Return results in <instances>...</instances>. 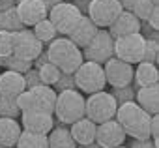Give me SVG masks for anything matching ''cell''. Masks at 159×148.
Returning <instances> with one entry per match:
<instances>
[{"instance_id":"obj_19","label":"cell","mask_w":159,"mask_h":148,"mask_svg":"<svg viewBox=\"0 0 159 148\" xmlns=\"http://www.w3.org/2000/svg\"><path fill=\"white\" fill-rule=\"evenodd\" d=\"M25 88V77L23 73L6 69L4 73H0V94L10 96V98H17Z\"/></svg>"},{"instance_id":"obj_8","label":"cell","mask_w":159,"mask_h":148,"mask_svg":"<svg viewBox=\"0 0 159 148\" xmlns=\"http://www.w3.org/2000/svg\"><path fill=\"white\" fill-rule=\"evenodd\" d=\"M81 12H79L71 2H58L56 6H52L51 10H49V13H47V19L52 23V26L56 28V32L58 34H62V36H67L71 30H73V26L77 25V21L81 19Z\"/></svg>"},{"instance_id":"obj_21","label":"cell","mask_w":159,"mask_h":148,"mask_svg":"<svg viewBox=\"0 0 159 148\" xmlns=\"http://www.w3.org/2000/svg\"><path fill=\"white\" fill-rule=\"evenodd\" d=\"M157 79H159V73H157L155 64L139 62V64H137V69H133V83L137 85V88H139V86L157 85Z\"/></svg>"},{"instance_id":"obj_10","label":"cell","mask_w":159,"mask_h":148,"mask_svg":"<svg viewBox=\"0 0 159 148\" xmlns=\"http://www.w3.org/2000/svg\"><path fill=\"white\" fill-rule=\"evenodd\" d=\"M105 71V81L107 85H111L112 88L118 86H127L133 83V64H127L116 56L109 58L103 66Z\"/></svg>"},{"instance_id":"obj_2","label":"cell","mask_w":159,"mask_h":148,"mask_svg":"<svg viewBox=\"0 0 159 148\" xmlns=\"http://www.w3.org/2000/svg\"><path fill=\"white\" fill-rule=\"evenodd\" d=\"M47 56L49 62H52L62 73H73L83 64V51L79 49L67 36L54 38L47 45Z\"/></svg>"},{"instance_id":"obj_44","label":"cell","mask_w":159,"mask_h":148,"mask_svg":"<svg viewBox=\"0 0 159 148\" xmlns=\"http://www.w3.org/2000/svg\"><path fill=\"white\" fill-rule=\"evenodd\" d=\"M81 148H101V146H99V144H98V142L94 141V142H88V144H83Z\"/></svg>"},{"instance_id":"obj_35","label":"cell","mask_w":159,"mask_h":148,"mask_svg":"<svg viewBox=\"0 0 159 148\" xmlns=\"http://www.w3.org/2000/svg\"><path fill=\"white\" fill-rule=\"evenodd\" d=\"M54 92H64V90H77L75 86V79H73V73H62V75L58 77V81L52 85Z\"/></svg>"},{"instance_id":"obj_30","label":"cell","mask_w":159,"mask_h":148,"mask_svg":"<svg viewBox=\"0 0 159 148\" xmlns=\"http://www.w3.org/2000/svg\"><path fill=\"white\" fill-rule=\"evenodd\" d=\"M4 67L11 69V71H17V73H25L32 67V60L21 58L17 54H10V56H4Z\"/></svg>"},{"instance_id":"obj_24","label":"cell","mask_w":159,"mask_h":148,"mask_svg":"<svg viewBox=\"0 0 159 148\" xmlns=\"http://www.w3.org/2000/svg\"><path fill=\"white\" fill-rule=\"evenodd\" d=\"M17 148H49L47 146V135L43 133H30V131H21L17 139Z\"/></svg>"},{"instance_id":"obj_42","label":"cell","mask_w":159,"mask_h":148,"mask_svg":"<svg viewBox=\"0 0 159 148\" xmlns=\"http://www.w3.org/2000/svg\"><path fill=\"white\" fill-rule=\"evenodd\" d=\"M118 2L122 4V8H124V10H129V12H131V8L135 6L137 0H118Z\"/></svg>"},{"instance_id":"obj_41","label":"cell","mask_w":159,"mask_h":148,"mask_svg":"<svg viewBox=\"0 0 159 148\" xmlns=\"http://www.w3.org/2000/svg\"><path fill=\"white\" fill-rule=\"evenodd\" d=\"M17 4V0H0V12H4V10H10Z\"/></svg>"},{"instance_id":"obj_23","label":"cell","mask_w":159,"mask_h":148,"mask_svg":"<svg viewBox=\"0 0 159 148\" xmlns=\"http://www.w3.org/2000/svg\"><path fill=\"white\" fill-rule=\"evenodd\" d=\"M30 90L38 96L39 103H41V109H43L45 113H51V114H52L54 103H56V92H54V88L49 86V85H38V86H34V88H30Z\"/></svg>"},{"instance_id":"obj_13","label":"cell","mask_w":159,"mask_h":148,"mask_svg":"<svg viewBox=\"0 0 159 148\" xmlns=\"http://www.w3.org/2000/svg\"><path fill=\"white\" fill-rule=\"evenodd\" d=\"M19 124L25 131L47 135L54 127V118L51 113H45V111H30V113H21Z\"/></svg>"},{"instance_id":"obj_33","label":"cell","mask_w":159,"mask_h":148,"mask_svg":"<svg viewBox=\"0 0 159 148\" xmlns=\"http://www.w3.org/2000/svg\"><path fill=\"white\" fill-rule=\"evenodd\" d=\"M157 53H159V43H157V39H146V43H144V53H142V60H140V62L155 64V62H157Z\"/></svg>"},{"instance_id":"obj_45","label":"cell","mask_w":159,"mask_h":148,"mask_svg":"<svg viewBox=\"0 0 159 148\" xmlns=\"http://www.w3.org/2000/svg\"><path fill=\"white\" fill-rule=\"evenodd\" d=\"M114 148H127V146H124V144H120V146H114Z\"/></svg>"},{"instance_id":"obj_47","label":"cell","mask_w":159,"mask_h":148,"mask_svg":"<svg viewBox=\"0 0 159 148\" xmlns=\"http://www.w3.org/2000/svg\"><path fill=\"white\" fill-rule=\"evenodd\" d=\"M0 148H6V146H0Z\"/></svg>"},{"instance_id":"obj_20","label":"cell","mask_w":159,"mask_h":148,"mask_svg":"<svg viewBox=\"0 0 159 148\" xmlns=\"http://www.w3.org/2000/svg\"><path fill=\"white\" fill-rule=\"evenodd\" d=\"M23 127L17 118H6L0 116V146L13 148L17 144V139L21 135Z\"/></svg>"},{"instance_id":"obj_36","label":"cell","mask_w":159,"mask_h":148,"mask_svg":"<svg viewBox=\"0 0 159 148\" xmlns=\"http://www.w3.org/2000/svg\"><path fill=\"white\" fill-rule=\"evenodd\" d=\"M23 77H25V88L30 90L38 85H41V79H39V73H38V67H30L28 71L23 73Z\"/></svg>"},{"instance_id":"obj_28","label":"cell","mask_w":159,"mask_h":148,"mask_svg":"<svg viewBox=\"0 0 159 148\" xmlns=\"http://www.w3.org/2000/svg\"><path fill=\"white\" fill-rule=\"evenodd\" d=\"M38 73H39L41 85H49V86H52V85L58 81V77L62 75V71H60L52 62H45L43 66H39V67H38Z\"/></svg>"},{"instance_id":"obj_18","label":"cell","mask_w":159,"mask_h":148,"mask_svg":"<svg viewBox=\"0 0 159 148\" xmlns=\"http://www.w3.org/2000/svg\"><path fill=\"white\" fill-rule=\"evenodd\" d=\"M135 101L148 114H157V111H159V88H157V85L139 86V90H135Z\"/></svg>"},{"instance_id":"obj_16","label":"cell","mask_w":159,"mask_h":148,"mask_svg":"<svg viewBox=\"0 0 159 148\" xmlns=\"http://www.w3.org/2000/svg\"><path fill=\"white\" fill-rule=\"evenodd\" d=\"M96 32H98V26L92 23V19H90L88 15H81V19L77 21V25H75L73 30L67 34V38H69L79 49H84V47L90 43V39L96 36Z\"/></svg>"},{"instance_id":"obj_17","label":"cell","mask_w":159,"mask_h":148,"mask_svg":"<svg viewBox=\"0 0 159 148\" xmlns=\"http://www.w3.org/2000/svg\"><path fill=\"white\" fill-rule=\"evenodd\" d=\"M69 126H71L69 127V133H71L75 144L83 146V144H88V142H94L96 141V127H98V124L92 122L88 116L79 118V120H75Z\"/></svg>"},{"instance_id":"obj_29","label":"cell","mask_w":159,"mask_h":148,"mask_svg":"<svg viewBox=\"0 0 159 148\" xmlns=\"http://www.w3.org/2000/svg\"><path fill=\"white\" fill-rule=\"evenodd\" d=\"M0 116H6V118H19L21 116V111L17 107L15 98L0 94Z\"/></svg>"},{"instance_id":"obj_3","label":"cell","mask_w":159,"mask_h":148,"mask_svg":"<svg viewBox=\"0 0 159 148\" xmlns=\"http://www.w3.org/2000/svg\"><path fill=\"white\" fill-rule=\"evenodd\" d=\"M52 114L58 124H73L75 120L86 116L84 114V98L79 90H64L56 94V103Z\"/></svg>"},{"instance_id":"obj_1","label":"cell","mask_w":159,"mask_h":148,"mask_svg":"<svg viewBox=\"0 0 159 148\" xmlns=\"http://www.w3.org/2000/svg\"><path fill=\"white\" fill-rule=\"evenodd\" d=\"M150 116L144 109L137 105V101L120 103L114 118L124 127L125 135L131 139H150Z\"/></svg>"},{"instance_id":"obj_39","label":"cell","mask_w":159,"mask_h":148,"mask_svg":"<svg viewBox=\"0 0 159 148\" xmlns=\"http://www.w3.org/2000/svg\"><path fill=\"white\" fill-rule=\"evenodd\" d=\"M129 148H157L152 139H133Z\"/></svg>"},{"instance_id":"obj_14","label":"cell","mask_w":159,"mask_h":148,"mask_svg":"<svg viewBox=\"0 0 159 148\" xmlns=\"http://www.w3.org/2000/svg\"><path fill=\"white\" fill-rule=\"evenodd\" d=\"M15 10L25 26H34L36 23L45 19L49 13V10L45 8L41 0H19L15 4Z\"/></svg>"},{"instance_id":"obj_46","label":"cell","mask_w":159,"mask_h":148,"mask_svg":"<svg viewBox=\"0 0 159 148\" xmlns=\"http://www.w3.org/2000/svg\"><path fill=\"white\" fill-rule=\"evenodd\" d=\"M152 2H153V4H155V6H157V4H159V0H152Z\"/></svg>"},{"instance_id":"obj_9","label":"cell","mask_w":159,"mask_h":148,"mask_svg":"<svg viewBox=\"0 0 159 148\" xmlns=\"http://www.w3.org/2000/svg\"><path fill=\"white\" fill-rule=\"evenodd\" d=\"M122 10L124 8L118 0H90L86 15L98 28H109Z\"/></svg>"},{"instance_id":"obj_27","label":"cell","mask_w":159,"mask_h":148,"mask_svg":"<svg viewBox=\"0 0 159 148\" xmlns=\"http://www.w3.org/2000/svg\"><path fill=\"white\" fill-rule=\"evenodd\" d=\"M15 101H17V107H19L21 113L43 111V109H41V103H39V99H38V96H36L32 90H23V92L15 98Z\"/></svg>"},{"instance_id":"obj_11","label":"cell","mask_w":159,"mask_h":148,"mask_svg":"<svg viewBox=\"0 0 159 148\" xmlns=\"http://www.w3.org/2000/svg\"><path fill=\"white\" fill-rule=\"evenodd\" d=\"M41 51H43V43L34 36L32 30L25 26L23 30L13 32V54L26 60H34Z\"/></svg>"},{"instance_id":"obj_32","label":"cell","mask_w":159,"mask_h":148,"mask_svg":"<svg viewBox=\"0 0 159 148\" xmlns=\"http://www.w3.org/2000/svg\"><path fill=\"white\" fill-rule=\"evenodd\" d=\"M111 94L114 96V99H116V103H118V105H120V103H125V101H135V88H133L131 85L112 88V92H111Z\"/></svg>"},{"instance_id":"obj_37","label":"cell","mask_w":159,"mask_h":148,"mask_svg":"<svg viewBox=\"0 0 159 148\" xmlns=\"http://www.w3.org/2000/svg\"><path fill=\"white\" fill-rule=\"evenodd\" d=\"M144 23H148V26H152L153 30H159V8L157 6L152 10V13L148 15V19Z\"/></svg>"},{"instance_id":"obj_15","label":"cell","mask_w":159,"mask_h":148,"mask_svg":"<svg viewBox=\"0 0 159 148\" xmlns=\"http://www.w3.org/2000/svg\"><path fill=\"white\" fill-rule=\"evenodd\" d=\"M140 30V21L137 19V15L129 10H122L120 15L112 21V25L109 26V34L112 39L120 38V36H127V34H135Z\"/></svg>"},{"instance_id":"obj_38","label":"cell","mask_w":159,"mask_h":148,"mask_svg":"<svg viewBox=\"0 0 159 148\" xmlns=\"http://www.w3.org/2000/svg\"><path fill=\"white\" fill-rule=\"evenodd\" d=\"M139 32L144 36V39H157V30L148 26V23H140V30Z\"/></svg>"},{"instance_id":"obj_22","label":"cell","mask_w":159,"mask_h":148,"mask_svg":"<svg viewBox=\"0 0 159 148\" xmlns=\"http://www.w3.org/2000/svg\"><path fill=\"white\" fill-rule=\"evenodd\" d=\"M47 146L49 148H77V144L69 133V127H64V126L52 127L47 133Z\"/></svg>"},{"instance_id":"obj_25","label":"cell","mask_w":159,"mask_h":148,"mask_svg":"<svg viewBox=\"0 0 159 148\" xmlns=\"http://www.w3.org/2000/svg\"><path fill=\"white\" fill-rule=\"evenodd\" d=\"M23 28H25V25L21 23V19H19V15H17L15 6L10 8V10L0 12V30L17 32V30H23Z\"/></svg>"},{"instance_id":"obj_34","label":"cell","mask_w":159,"mask_h":148,"mask_svg":"<svg viewBox=\"0 0 159 148\" xmlns=\"http://www.w3.org/2000/svg\"><path fill=\"white\" fill-rule=\"evenodd\" d=\"M13 54V32L0 30V56Z\"/></svg>"},{"instance_id":"obj_26","label":"cell","mask_w":159,"mask_h":148,"mask_svg":"<svg viewBox=\"0 0 159 148\" xmlns=\"http://www.w3.org/2000/svg\"><path fill=\"white\" fill-rule=\"evenodd\" d=\"M32 32H34V36L45 45V43H49V41H52L54 38H58V32H56V28L52 26V23L45 17V19H41L39 23H36L34 26H32Z\"/></svg>"},{"instance_id":"obj_40","label":"cell","mask_w":159,"mask_h":148,"mask_svg":"<svg viewBox=\"0 0 159 148\" xmlns=\"http://www.w3.org/2000/svg\"><path fill=\"white\" fill-rule=\"evenodd\" d=\"M71 4L81 12L83 15H86L88 13V6H90V0H71Z\"/></svg>"},{"instance_id":"obj_7","label":"cell","mask_w":159,"mask_h":148,"mask_svg":"<svg viewBox=\"0 0 159 148\" xmlns=\"http://www.w3.org/2000/svg\"><path fill=\"white\" fill-rule=\"evenodd\" d=\"M144 43H146V39L140 32L120 36L114 39V56L127 64H139L142 60Z\"/></svg>"},{"instance_id":"obj_4","label":"cell","mask_w":159,"mask_h":148,"mask_svg":"<svg viewBox=\"0 0 159 148\" xmlns=\"http://www.w3.org/2000/svg\"><path fill=\"white\" fill-rule=\"evenodd\" d=\"M73 79H75L77 90H81V94H94V92L105 90L107 86L103 66L90 60H84L73 71Z\"/></svg>"},{"instance_id":"obj_5","label":"cell","mask_w":159,"mask_h":148,"mask_svg":"<svg viewBox=\"0 0 159 148\" xmlns=\"http://www.w3.org/2000/svg\"><path fill=\"white\" fill-rule=\"evenodd\" d=\"M116 109H118V103H116L114 96L105 90L88 94V99H84V114L96 124L114 118Z\"/></svg>"},{"instance_id":"obj_43","label":"cell","mask_w":159,"mask_h":148,"mask_svg":"<svg viewBox=\"0 0 159 148\" xmlns=\"http://www.w3.org/2000/svg\"><path fill=\"white\" fill-rule=\"evenodd\" d=\"M41 2L45 4V8H47V10H51L52 6H56L58 2H62V0H41Z\"/></svg>"},{"instance_id":"obj_31","label":"cell","mask_w":159,"mask_h":148,"mask_svg":"<svg viewBox=\"0 0 159 148\" xmlns=\"http://www.w3.org/2000/svg\"><path fill=\"white\" fill-rule=\"evenodd\" d=\"M153 8H155V4L152 2V0H137L135 6L131 8V12L137 15V19H139L140 23H144V21L148 19V15L152 13Z\"/></svg>"},{"instance_id":"obj_12","label":"cell","mask_w":159,"mask_h":148,"mask_svg":"<svg viewBox=\"0 0 159 148\" xmlns=\"http://www.w3.org/2000/svg\"><path fill=\"white\" fill-rule=\"evenodd\" d=\"M125 131L124 127L118 124L116 118H111V120H105L101 124H98L96 127V142L101 146V148H114V146H120L125 142Z\"/></svg>"},{"instance_id":"obj_6","label":"cell","mask_w":159,"mask_h":148,"mask_svg":"<svg viewBox=\"0 0 159 148\" xmlns=\"http://www.w3.org/2000/svg\"><path fill=\"white\" fill-rule=\"evenodd\" d=\"M81 51H83V58L84 60H90V62H96V64L103 66L109 58L114 56V39L111 38V34L107 30L98 28L96 36Z\"/></svg>"}]
</instances>
